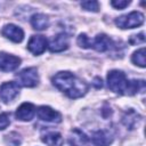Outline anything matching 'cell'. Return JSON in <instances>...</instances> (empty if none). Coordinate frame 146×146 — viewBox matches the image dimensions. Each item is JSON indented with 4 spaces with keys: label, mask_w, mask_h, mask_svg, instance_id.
Wrapping results in <instances>:
<instances>
[{
    "label": "cell",
    "mask_w": 146,
    "mask_h": 146,
    "mask_svg": "<svg viewBox=\"0 0 146 146\" xmlns=\"http://www.w3.org/2000/svg\"><path fill=\"white\" fill-rule=\"evenodd\" d=\"M52 84L72 99H76L84 96L89 89L84 80L68 71H62L55 74L52 76Z\"/></svg>",
    "instance_id": "6da1fadb"
},
{
    "label": "cell",
    "mask_w": 146,
    "mask_h": 146,
    "mask_svg": "<svg viewBox=\"0 0 146 146\" xmlns=\"http://www.w3.org/2000/svg\"><path fill=\"white\" fill-rule=\"evenodd\" d=\"M108 88L119 95H129L130 80L127 79L125 74L119 70H112L107 74Z\"/></svg>",
    "instance_id": "7a4b0ae2"
},
{
    "label": "cell",
    "mask_w": 146,
    "mask_h": 146,
    "mask_svg": "<svg viewBox=\"0 0 146 146\" xmlns=\"http://www.w3.org/2000/svg\"><path fill=\"white\" fill-rule=\"evenodd\" d=\"M144 23V15L139 11H131L127 15H122L115 19V24L120 29H135Z\"/></svg>",
    "instance_id": "3957f363"
},
{
    "label": "cell",
    "mask_w": 146,
    "mask_h": 146,
    "mask_svg": "<svg viewBox=\"0 0 146 146\" xmlns=\"http://www.w3.org/2000/svg\"><path fill=\"white\" fill-rule=\"evenodd\" d=\"M18 83L26 88H33L39 83V74L35 67H26L16 74Z\"/></svg>",
    "instance_id": "277c9868"
},
{
    "label": "cell",
    "mask_w": 146,
    "mask_h": 146,
    "mask_svg": "<svg viewBox=\"0 0 146 146\" xmlns=\"http://www.w3.org/2000/svg\"><path fill=\"white\" fill-rule=\"evenodd\" d=\"M19 95V84L9 81V82H3L0 86V98L3 103L8 104L13 102L17 96Z\"/></svg>",
    "instance_id": "5b68a950"
},
{
    "label": "cell",
    "mask_w": 146,
    "mask_h": 146,
    "mask_svg": "<svg viewBox=\"0 0 146 146\" xmlns=\"http://www.w3.org/2000/svg\"><path fill=\"white\" fill-rule=\"evenodd\" d=\"M19 65H21L19 57L11 55V54H7V52H0V70L1 71L11 72L18 68Z\"/></svg>",
    "instance_id": "8992f818"
},
{
    "label": "cell",
    "mask_w": 146,
    "mask_h": 146,
    "mask_svg": "<svg viewBox=\"0 0 146 146\" xmlns=\"http://www.w3.org/2000/svg\"><path fill=\"white\" fill-rule=\"evenodd\" d=\"M48 47V41L43 35H32L27 42V49L33 55H41Z\"/></svg>",
    "instance_id": "52a82bcc"
},
{
    "label": "cell",
    "mask_w": 146,
    "mask_h": 146,
    "mask_svg": "<svg viewBox=\"0 0 146 146\" xmlns=\"http://www.w3.org/2000/svg\"><path fill=\"white\" fill-rule=\"evenodd\" d=\"M36 115L40 120L50 122V123H59L62 122V115L59 112L52 110L49 106H40L36 110Z\"/></svg>",
    "instance_id": "ba28073f"
},
{
    "label": "cell",
    "mask_w": 146,
    "mask_h": 146,
    "mask_svg": "<svg viewBox=\"0 0 146 146\" xmlns=\"http://www.w3.org/2000/svg\"><path fill=\"white\" fill-rule=\"evenodd\" d=\"M113 133L107 129H102L92 132L91 141L94 146H110L113 143Z\"/></svg>",
    "instance_id": "9c48e42d"
},
{
    "label": "cell",
    "mask_w": 146,
    "mask_h": 146,
    "mask_svg": "<svg viewBox=\"0 0 146 146\" xmlns=\"http://www.w3.org/2000/svg\"><path fill=\"white\" fill-rule=\"evenodd\" d=\"M1 33H2L3 36H6L7 39H9L10 41L16 42V43L22 42L23 39H24V31L19 26H17L15 24L5 25L2 27V30H1Z\"/></svg>",
    "instance_id": "30bf717a"
},
{
    "label": "cell",
    "mask_w": 146,
    "mask_h": 146,
    "mask_svg": "<svg viewBox=\"0 0 146 146\" xmlns=\"http://www.w3.org/2000/svg\"><path fill=\"white\" fill-rule=\"evenodd\" d=\"M114 46L113 40L107 36L106 34H97L92 40H91V44L90 48H94L96 51L99 52H105L107 50H110L112 47Z\"/></svg>",
    "instance_id": "8fae6325"
},
{
    "label": "cell",
    "mask_w": 146,
    "mask_h": 146,
    "mask_svg": "<svg viewBox=\"0 0 146 146\" xmlns=\"http://www.w3.org/2000/svg\"><path fill=\"white\" fill-rule=\"evenodd\" d=\"M68 36L65 33H58L50 40L48 47L51 52H60L68 48Z\"/></svg>",
    "instance_id": "7c38bea8"
},
{
    "label": "cell",
    "mask_w": 146,
    "mask_h": 146,
    "mask_svg": "<svg viewBox=\"0 0 146 146\" xmlns=\"http://www.w3.org/2000/svg\"><path fill=\"white\" fill-rule=\"evenodd\" d=\"M36 113L35 106L31 103H23L17 110H16V119L19 121H31Z\"/></svg>",
    "instance_id": "4fadbf2b"
},
{
    "label": "cell",
    "mask_w": 146,
    "mask_h": 146,
    "mask_svg": "<svg viewBox=\"0 0 146 146\" xmlns=\"http://www.w3.org/2000/svg\"><path fill=\"white\" fill-rule=\"evenodd\" d=\"M140 121H141V116L136 111H133L132 108L127 110L123 113L122 117H121V122L129 130H132L136 127H138V124L140 123Z\"/></svg>",
    "instance_id": "5bb4252c"
},
{
    "label": "cell",
    "mask_w": 146,
    "mask_h": 146,
    "mask_svg": "<svg viewBox=\"0 0 146 146\" xmlns=\"http://www.w3.org/2000/svg\"><path fill=\"white\" fill-rule=\"evenodd\" d=\"M70 146H89L90 141L87 135L80 129H72L68 136Z\"/></svg>",
    "instance_id": "9a60e30c"
},
{
    "label": "cell",
    "mask_w": 146,
    "mask_h": 146,
    "mask_svg": "<svg viewBox=\"0 0 146 146\" xmlns=\"http://www.w3.org/2000/svg\"><path fill=\"white\" fill-rule=\"evenodd\" d=\"M42 141L48 146H62L64 144V139L59 132L56 131H48L41 137Z\"/></svg>",
    "instance_id": "2e32d148"
},
{
    "label": "cell",
    "mask_w": 146,
    "mask_h": 146,
    "mask_svg": "<svg viewBox=\"0 0 146 146\" xmlns=\"http://www.w3.org/2000/svg\"><path fill=\"white\" fill-rule=\"evenodd\" d=\"M31 25L36 31H43L49 25V19L43 14H34L31 17Z\"/></svg>",
    "instance_id": "e0dca14e"
},
{
    "label": "cell",
    "mask_w": 146,
    "mask_h": 146,
    "mask_svg": "<svg viewBox=\"0 0 146 146\" xmlns=\"http://www.w3.org/2000/svg\"><path fill=\"white\" fill-rule=\"evenodd\" d=\"M131 62L135 65H138L140 67H145L146 62H145V48H140L137 51H135L131 56Z\"/></svg>",
    "instance_id": "ac0fdd59"
},
{
    "label": "cell",
    "mask_w": 146,
    "mask_h": 146,
    "mask_svg": "<svg viewBox=\"0 0 146 146\" xmlns=\"http://www.w3.org/2000/svg\"><path fill=\"white\" fill-rule=\"evenodd\" d=\"M6 141L10 146H19L22 143V138L17 132H10L6 136Z\"/></svg>",
    "instance_id": "d6986e66"
},
{
    "label": "cell",
    "mask_w": 146,
    "mask_h": 146,
    "mask_svg": "<svg viewBox=\"0 0 146 146\" xmlns=\"http://www.w3.org/2000/svg\"><path fill=\"white\" fill-rule=\"evenodd\" d=\"M76 42H78V44H79L81 48H83V49H89V48H90V44H91V39H90L86 33H81V34L78 36Z\"/></svg>",
    "instance_id": "ffe728a7"
},
{
    "label": "cell",
    "mask_w": 146,
    "mask_h": 146,
    "mask_svg": "<svg viewBox=\"0 0 146 146\" xmlns=\"http://www.w3.org/2000/svg\"><path fill=\"white\" fill-rule=\"evenodd\" d=\"M81 7L88 11H98L99 10V2L98 1H84L81 3Z\"/></svg>",
    "instance_id": "44dd1931"
},
{
    "label": "cell",
    "mask_w": 146,
    "mask_h": 146,
    "mask_svg": "<svg viewBox=\"0 0 146 146\" xmlns=\"http://www.w3.org/2000/svg\"><path fill=\"white\" fill-rule=\"evenodd\" d=\"M10 124V114L8 112L0 113V130H5Z\"/></svg>",
    "instance_id": "7402d4cb"
},
{
    "label": "cell",
    "mask_w": 146,
    "mask_h": 146,
    "mask_svg": "<svg viewBox=\"0 0 146 146\" xmlns=\"http://www.w3.org/2000/svg\"><path fill=\"white\" fill-rule=\"evenodd\" d=\"M144 42H145V34H144V32H140L139 34H133L129 39V43L130 44H139V43H144Z\"/></svg>",
    "instance_id": "603a6c76"
},
{
    "label": "cell",
    "mask_w": 146,
    "mask_h": 146,
    "mask_svg": "<svg viewBox=\"0 0 146 146\" xmlns=\"http://www.w3.org/2000/svg\"><path fill=\"white\" fill-rule=\"evenodd\" d=\"M111 5L116 9H123V8H125L127 6L130 5V1H127V0H113V1H111Z\"/></svg>",
    "instance_id": "cb8c5ba5"
},
{
    "label": "cell",
    "mask_w": 146,
    "mask_h": 146,
    "mask_svg": "<svg viewBox=\"0 0 146 146\" xmlns=\"http://www.w3.org/2000/svg\"><path fill=\"white\" fill-rule=\"evenodd\" d=\"M92 84L97 88V89H100L102 87H103V81H102V79L100 78H98V76H96L95 79H94V82H92Z\"/></svg>",
    "instance_id": "d4e9b609"
}]
</instances>
